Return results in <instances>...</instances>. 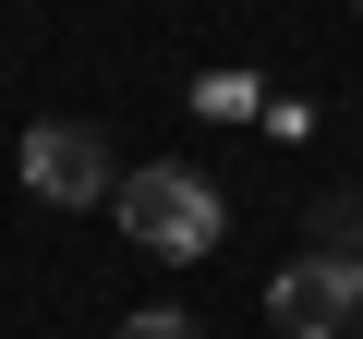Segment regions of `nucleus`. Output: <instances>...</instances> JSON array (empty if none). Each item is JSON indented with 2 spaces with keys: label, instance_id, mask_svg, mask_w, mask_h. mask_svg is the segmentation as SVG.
Instances as JSON below:
<instances>
[{
  "label": "nucleus",
  "instance_id": "nucleus-1",
  "mask_svg": "<svg viewBox=\"0 0 363 339\" xmlns=\"http://www.w3.org/2000/svg\"><path fill=\"white\" fill-rule=\"evenodd\" d=\"M121 230H133L145 255H169V267H194V255H218L230 206H218V182H206V170L157 157V170H121Z\"/></svg>",
  "mask_w": 363,
  "mask_h": 339
},
{
  "label": "nucleus",
  "instance_id": "nucleus-2",
  "mask_svg": "<svg viewBox=\"0 0 363 339\" xmlns=\"http://www.w3.org/2000/svg\"><path fill=\"white\" fill-rule=\"evenodd\" d=\"M13 170H25V194H37V206H121V157H109L97 121H37Z\"/></svg>",
  "mask_w": 363,
  "mask_h": 339
},
{
  "label": "nucleus",
  "instance_id": "nucleus-3",
  "mask_svg": "<svg viewBox=\"0 0 363 339\" xmlns=\"http://www.w3.org/2000/svg\"><path fill=\"white\" fill-rule=\"evenodd\" d=\"M267 327L279 339H351L363 327V255H291L267 279Z\"/></svg>",
  "mask_w": 363,
  "mask_h": 339
},
{
  "label": "nucleus",
  "instance_id": "nucleus-4",
  "mask_svg": "<svg viewBox=\"0 0 363 339\" xmlns=\"http://www.w3.org/2000/svg\"><path fill=\"white\" fill-rule=\"evenodd\" d=\"M121 339H206V327L182 315V303H145V315H121Z\"/></svg>",
  "mask_w": 363,
  "mask_h": 339
},
{
  "label": "nucleus",
  "instance_id": "nucleus-5",
  "mask_svg": "<svg viewBox=\"0 0 363 339\" xmlns=\"http://www.w3.org/2000/svg\"><path fill=\"white\" fill-rule=\"evenodd\" d=\"M351 13H363V0H351Z\"/></svg>",
  "mask_w": 363,
  "mask_h": 339
},
{
  "label": "nucleus",
  "instance_id": "nucleus-6",
  "mask_svg": "<svg viewBox=\"0 0 363 339\" xmlns=\"http://www.w3.org/2000/svg\"><path fill=\"white\" fill-rule=\"evenodd\" d=\"M351 339H363V327H351Z\"/></svg>",
  "mask_w": 363,
  "mask_h": 339
}]
</instances>
